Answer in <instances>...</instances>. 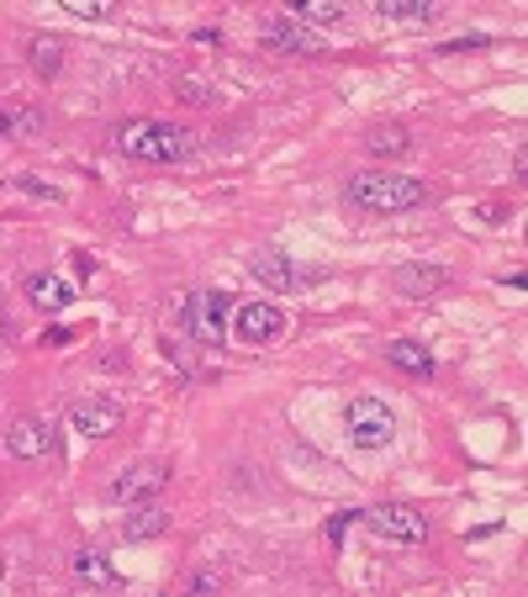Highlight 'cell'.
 <instances>
[{
    "mask_svg": "<svg viewBox=\"0 0 528 597\" xmlns=\"http://www.w3.org/2000/svg\"><path fill=\"white\" fill-rule=\"evenodd\" d=\"M111 143H116V154H127L138 165H180L196 148V138L180 122H164V117H127V122H116Z\"/></svg>",
    "mask_w": 528,
    "mask_h": 597,
    "instance_id": "6da1fadb",
    "label": "cell"
},
{
    "mask_svg": "<svg viewBox=\"0 0 528 597\" xmlns=\"http://www.w3.org/2000/svg\"><path fill=\"white\" fill-rule=\"evenodd\" d=\"M344 196H349V207H359V211H407V207H422L428 185H422V180H413V175L359 170V175H349Z\"/></svg>",
    "mask_w": 528,
    "mask_h": 597,
    "instance_id": "7a4b0ae2",
    "label": "cell"
},
{
    "mask_svg": "<svg viewBox=\"0 0 528 597\" xmlns=\"http://www.w3.org/2000/svg\"><path fill=\"white\" fill-rule=\"evenodd\" d=\"M354 519L370 528L376 539H386V545H422L433 524H428V513H422L418 502H381V508H354Z\"/></svg>",
    "mask_w": 528,
    "mask_h": 597,
    "instance_id": "3957f363",
    "label": "cell"
},
{
    "mask_svg": "<svg viewBox=\"0 0 528 597\" xmlns=\"http://www.w3.org/2000/svg\"><path fill=\"white\" fill-rule=\"evenodd\" d=\"M228 313H233V296H228V291H196V296L180 307V328H185L196 344H222Z\"/></svg>",
    "mask_w": 528,
    "mask_h": 597,
    "instance_id": "277c9868",
    "label": "cell"
},
{
    "mask_svg": "<svg viewBox=\"0 0 528 597\" xmlns=\"http://www.w3.org/2000/svg\"><path fill=\"white\" fill-rule=\"evenodd\" d=\"M344 423H349V439L359 450H381V444H391V434H396V413H391L381 397H354Z\"/></svg>",
    "mask_w": 528,
    "mask_h": 597,
    "instance_id": "5b68a950",
    "label": "cell"
},
{
    "mask_svg": "<svg viewBox=\"0 0 528 597\" xmlns=\"http://www.w3.org/2000/svg\"><path fill=\"white\" fill-rule=\"evenodd\" d=\"M164 487H170V460H133V465H127V471H122V476L106 487V497L133 508V502H148V497H159Z\"/></svg>",
    "mask_w": 528,
    "mask_h": 597,
    "instance_id": "8992f818",
    "label": "cell"
},
{
    "mask_svg": "<svg viewBox=\"0 0 528 597\" xmlns=\"http://www.w3.org/2000/svg\"><path fill=\"white\" fill-rule=\"evenodd\" d=\"M233 333H238V344H275L285 333V313L275 302H244L233 313Z\"/></svg>",
    "mask_w": 528,
    "mask_h": 597,
    "instance_id": "52a82bcc",
    "label": "cell"
},
{
    "mask_svg": "<svg viewBox=\"0 0 528 597\" xmlns=\"http://www.w3.org/2000/svg\"><path fill=\"white\" fill-rule=\"evenodd\" d=\"M70 428L90 434V439H106V434L122 428V402H111V397H79L70 407Z\"/></svg>",
    "mask_w": 528,
    "mask_h": 597,
    "instance_id": "ba28073f",
    "label": "cell"
},
{
    "mask_svg": "<svg viewBox=\"0 0 528 597\" xmlns=\"http://www.w3.org/2000/svg\"><path fill=\"white\" fill-rule=\"evenodd\" d=\"M53 444H59V434H53V423L48 418H16L11 423V434H5V450L22 455V460L53 455Z\"/></svg>",
    "mask_w": 528,
    "mask_h": 597,
    "instance_id": "9c48e42d",
    "label": "cell"
},
{
    "mask_svg": "<svg viewBox=\"0 0 528 597\" xmlns=\"http://www.w3.org/2000/svg\"><path fill=\"white\" fill-rule=\"evenodd\" d=\"M265 42L275 48V53H296V59H317L322 53V42H317L302 22H291V16H275V22H265Z\"/></svg>",
    "mask_w": 528,
    "mask_h": 597,
    "instance_id": "30bf717a",
    "label": "cell"
},
{
    "mask_svg": "<svg viewBox=\"0 0 528 597\" xmlns=\"http://www.w3.org/2000/svg\"><path fill=\"white\" fill-rule=\"evenodd\" d=\"M164 528H170V513L159 508V497L133 502V513L122 519V534H127V539H154V534H164Z\"/></svg>",
    "mask_w": 528,
    "mask_h": 597,
    "instance_id": "8fae6325",
    "label": "cell"
},
{
    "mask_svg": "<svg viewBox=\"0 0 528 597\" xmlns=\"http://www.w3.org/2000/svg\"><path fill=\"white\" fill-rule=\"evenodd\" d=\"M248 276L265 281L270 291H291L296 285V259H285V254H254L248 259Z\"/></svg>",
    "mask_w": 528,
    "mask_h": 597,
    "instance_id": "7c38bea8",
    "label": "cell"
},
{
    "mask_svg": "<svg viewBox=\"0 0 528 597\" xmlns=\"http://www.w3.org/2000/svg\"><path fill=\"white\" fill-rule=\"evenodd\" d=\"M27 296H33V302L42 307V313H64V307L74 302V285L42 270V276H27Z\"/></svg>",
    "mask_w": 528,
    "mask_h": 597,
    "instance_id": "4fadbf2b",
    "label": "cell"
},
{
    "mask_svg": "<svg viewBox=\"0 0 528 597\" xmlns=\"http://www.w3.org/2000/svg\"><path fill=\"white\" fill-rule=\"evenodd\" d=\"M450 281L439 265H402L396 276H391V285L402 291V296H428V291H439V285Z\"/></svg>",
    "mask_w": 528,
    "mask_h": 597,
    "instance_id": "5bb4252c",
    "label": "cell"
},
{
    "mask_svg": "<svg viewBox=\"0 0 528 597\" xmlns=\"http://www.w3.org/2000/svg\"><path fill=\"white\" fill-rule=\"evenodd\" d=\"M74 576H79L85 587H122V571L106 561L101 550H79V556H74Z\"/></svg>",
    "mask_w": 528,
    "mask_h": 597,
    "instance_id": "9a60e30c",
    "label": "cell"
},
{
    "mask_svg": "<svg viewBox=\"0 0 528 597\" xmlns=\"http://www.w3.org/2000/svg\"><path fill=\"white\" fill-rule=\"evenodd\" d=\"M386 360L396 365V370H407V376H433V354L422 350L418 339H396V344H386Z\"/></svg>",
    "mask_w": 528,
    "mask_h": 597,
    "instance_id": "2e32d148",
    "label": "cell"
},
{
    "mask_svg": "<svg viewBox=\"0 0 528 597\" xmlns=\"http://www.w3.org/2000/svg\"><path fill=\"white\" fill-rule=\"evenodd\" d=\"M365 143H370V154L386 159V154H407V148H413V133H407L402 122H376V127L365 133Z\"/></svg>",
    "mask_w": 528,
    "mask_h": 597,
    "instance_id": "e0dca14e",
    "label": "cell"
},
{
    "mask_svg": "<svg viewBox=\"0 0 528 597\" xmlns=\"http://www.w3.org/2000/svg\"><path fill=\"white\" fill-rule=\"evenodd\" d=\"M0 133L33 138V133H42V111L37 106H0Z\"/></svg>",
    "mask_w": 528,
    "mask_h": 597,
    "instance_id": "ac0fdd59",
    "label": "cell"
},
{
    "mask_svg": "<svg viewBox=\"0 0 528 597\" xmlns=\"http://www.w3.org/2000/svg\"><path fill=\"white\" fill-rule=\"evenodd\" d=\"M291 22H344V5L339 0H291V11H285Z\"/></svg>",
    "mask_w": 528,
    "mask_h": 597,
    "instance_id": "d6986e66",
    "label": "cell"
},
{
    "mask_svg": "<svg viewBox=\"0 0 528 597\" xmlns=\"http://www.w3.org/2000/svg\"><path fill=\"white\" fill-rule=\"evenodd\" d=\"M376 11L391 16V22H428V16H433L428 0H376Z\"/></svg>",
    "mask_w": 528,
    "mask_h": 597,
    "instance_id": "ffe728a7",
    "label": "cell"
},
{
    "mask_svg": "<svg viewBox=\"0 0 528 597\" xmlns=\"http://www.w3.org/2000/svg\"><path fill=\"white\" fill-rule=\"evenodd\" d=\"M27 48H33L27 59H33V70H37V74H59V59H64V53H59V48H64L59 37H33Z\"/></svg>",
    "mask_w": 528,
    "mask_h": 597,
    "instance_id": "44dd1931",
    "label": "cell"
},
{
    "mask_svg": "<svg viewBox=\"0 0 528 597\" xmlns=\"http://www.w3.org/2000/svg\"><path fill=\"white\" fill-rule=\"evenodd\" d=\"M64 11H74V16H90V22H101L106 11H111V0H59Z\"/></svg>",
    "mask_w": 528,
    "mask_h": 597,
    "instance_id": "7402d4cb",
    "label": "cell"
},
{
    "mask_svg": "<svg viewBox=\"0 0 528 597\" xmlns=\"http://www.w3.org/2000/svg\"><path fill=\"white\" fill-rule=\"evenodd\" d=\"M217 582H222L217 571H196V576H191V593H217Z\"/></svg>",
    "mask_w": 528,
    "mask_h": 597,
    "instance_id": "603a6c76",
    "label": "cell"
},
{
    "mask_svg": "<svg viewBox=\"0 0 528 597\" xmlns=\"http://www.w3.org/2000/svg\"><path fill=\"white\" fill-rule=\"evenodd\" d=\"M22 191H33V196H48V202H59V191L53 185H42V180H16Z\"/></svg>",
    "mask_w": 528,
    "mask_h": 597,
    "instance_id": "cb8c5ba5",
    "label": "cell"
}]
</instances>
